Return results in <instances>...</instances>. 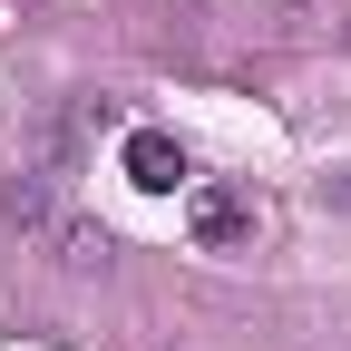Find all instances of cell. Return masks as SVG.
<instances>
[{
    "label": "cell",
    "instance_id": "obj_4",
    "mask_svg": "<svg viewBox=\"0 0 351 351\" xmlns=\"http://www.w3.org/2000/svg\"><path fill=\"white\" fill-rule=\"evenodd\" d=\"M49 244H59L69 274H98V263L117 254V244H108V225H88V215H59V234H49Z\"/></svg>",
    "mask_w": 351,
    "mask_h": 351
},
{
    "label": "cell",
    "instance_id": "obj_2",
    "mask_svg": "<svg viewBox=\"0 0 351 351\" xmlns=\"http://www.w3.org/2000/svg\"><path fill=\"white\" fill-rule=\"evenodd\" d=\"M127 186H137V195H186L195 186V176H186V147H176L166 137V127H127Z\"/></svg>",
    "mask_w": 351,
    "mask_h": 351
},
{
    "label": "cell",
    "instance_id": "obj_1",
    "mask_svg": "<svg viewBox=\"0 0 351 351\" xmlns=\"http://www.w3.org/2000/svg\"><path fill=\"white\" fill-rule=\"evenodd\" d=\"M186 234H195V254H234V244L254 234L244 186H225V176H195V186H186Z\"/></svg>",
    "mask_w": 351,
    "mask_h": 351
},
{
    "label": "cell",
    "instance_id": "obj_3",
    "mask_svg": "<svg viewBox=\"0 0 351 351\" xmlns=\"http://www.w3.org/2000/svg\"><path fill=\"white\" fill-rule=\"evenodd\" d=\"M0 225H20V234H59V195L39 186V176H20V186H0Z\"/></svg>",
    "mask_w": 351,
    "mask_h": 351
}]
</instances>
